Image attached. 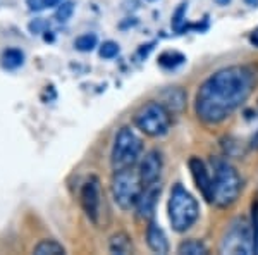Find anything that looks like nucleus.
<instances>
[{"label": "nucleus", "mask_w": 258, "mask_h": 255, "mask_svg": "<svg viewBox=\"0 0 258 255\" xmlns=\"http://www.w3.org/2000/svg\"><path fill=\"white\" fill-rule=\"evenodd\" d=\"M220 252L222 253H253L255 252V240H253V229L249 228L246 219H234L226 229L220 241Z\"/></svg>", "instance_id": "obj_7"}, {"label": "nucleus", "mask_w": 258, "mask_h": 255, "mask_svg": "<svg viewBox=\"0 0 258 255\" xmlns=\"http://www.w3.org/2000/svg\"><path fill=\"white\" fill-rule=\"evenodd\" d=\"M253 88L255 73L246 66H229L215 71L197 91V118L209 126L224 123L249 98Z\"/></svg>", "instance_id": "obj_1"}, {"label": "nucleus", "mask_w": 258, "mask_h": 255, "mask_svg": "<svg viewBox=\"0 0 258 255\" xmlns=\"http://www.w3.org/2000/svg\"><path fill=\"white\" fill-rule=\"evenodd\" d=\"M135 124L141 133L152 138H162L170 129V111L162 102H147L135 114Z\"/></svg>", "instance_id": "obj_5"}, {"label": "nucleus", "mask_w": 258, "mask_h": 255, "mask_svg": "<svg viewBox=\"0 0 258 255\" xmlns=\"http://www.w3.org/2000/svg\"><path fill=\"white\" fill-rule=\"evenodd\" d=\"M62 0H26L28 7L31 11H43L48 9V7H57L60 6Z\"/></svg>", "instance_id": "obj_19"}, {"label": "nucleus", "mask_w": 258, "mask_h": 255, "mask_svg": "<svg viewBox=\"0 0 258 255\" xmlns=\"http://www.w3.org/2000/svg\"><path fill=\"white\" fill-rule=\"evenodd\" d=\"M141 152H143V143L141 138L133 131L131 128H120L115 135L114 145H112L110 164L114 171L131 169L138 164Z\"/></svg>", "instance_id": "obj_4"}, {"label": "nucleus", "mask_w": 258, "mask_h": 255, "mask_svg": "<svg viewBox=\"0 0 258 255\" xmlns=\"http://www.w3.org/2000/svg\"><path fill=\"white\" fill-rule=\"evenodd\" d=\"M182 62H184V56H181V54H177V52H165V54H162L159 59V64L162 68H167V69L177 68Z\"/></svg>", "instance_id": "obj_18"}, {"label": "nucleus", "mask_w": 258, "mask_h": 255, "mask_svg": "<svg viewBox=\"0 0 258 255\" xmlns=\"http://www.w3.org/2000/svg\"><path fill=\"white\" fill-rule=\"evenodd\" d=\"M229 2H231V0H215V4H219V6H227Z\"/></svg>", "instance_id": "obj_24"}, {"label": "nucleus", "mask_w": 258, "mask_h": 255, "mask_svg": "<svg viewBox=\"0 0 258 255\" xmlns=\"http://www.w3.org/2000/svg\"><path fill=\"white\" fill-rule=\"evenodd\" d=\"M98 43V38L97 35H93V33H86V35H81L80 38H76L74 41V47L78 50H81V52H91L95 47H97Z\"/></svg>", "instance_id": "obj_17"}, {"label": "nucleus", "mask_w": 258, "mask_h": 255, "mask_svg": "<svg viewBox=\"0 0 258 255\" xmlns=\"http://www.w3.org/2000/svg\"><path fill=\"white\" fill-rule=\"evenodd\" d=\"M169 221L174 231L184 233L195 226L200 216V206L193 195L182 185H174L167 203Z\"/></svg>", "instance_id": "obj_2"}, {"label": "nucleus", "mask_w": 258, "mask_h": 255, "mask_svg": "<svg viewBox=\"0 0 258 255\" xmlns=\"http://www.w3.org/2000/svg\"><path fill=\"white\" fill-rule=\"evenodd\" d=\"M119 54V45L115 41H105V43L100 47V56L103 59H112Z\"/></svg>", "instance_id": "obj_20"}, {"label": "nucleus", "mask_w": 258, "mask_h": 255, "mask_svg": "<svg viewBox=\"0 0 258 255\" xmlns=\"http://www.w3.org/2000/svg\"><path fill=\"white\" fill-rule=\"evenodd\" d=\"M81 206L85 209L86 216L90 217V221H93L95 224H98L100 219V209H102V193H100L98 179L91 178L83 185L81 190Z\"/></svg>", "instance_id": "obj_9"}, {"label": "nucleus", "mask_w": 258, "mask_h": 255, "mask_svg": "<svg viewBox=\"0 0 258 255\" xmlns=\"http://www.w3.org/2000/svg\"><path fill=\"white\" fill-rule=\"evenodd\" d=\"M179 253H188V255H203L207 253V246L200 240H186L179 245Z\"/></svg>", "instance_id": "obj_14"}, {"label": "nucleus", "mask_w": 258, "mask_h": 255, "mask_svg": "<svg viewBox=\"0 0 258 255\" xmlns=\"http://www.w3.org/2000/svg\"><path fill=\"white\" fill-rule=\"evenodd\" d=\"M33 252L38 255H47V253H64V246L57 243L55 240H43L33 248Z\"/></svg>", "instance_id": "obj_15"}, {"label": "nucleus", "mask_w": 258, "mask_h": 255, "mask_svg": "<svg viewBox=\"0 0 258 255\" xmlns=\"http://www.w3.org/2000/svg\"><path fill=\"white\" fill-rule=\"evenodd\" d=\"M23 62H24V54L16 48L7 50L2 57V66L6 69H18L19 66H23Z\"/></svg>", "instance_id": "obj_13"}, {"label": "nucleus", "mask_w": 258, "mask_h": 255, "mask_svg": "<svg viewBox=\"0 0 258 255\" xmlns=\"http://www.w3.org/2000/svg\"><path fill=\"white\" fill-rule=\"evenodd\" d=\"M162 171H164V161H162V154L159 150H150V152L145 154L138 169L143 188L160 183Z\"/></svg>", "instance_id": "obj_8"}, {"label": "nucleus", "mask_w": 258, "mask_h": 255, "mask_svg": "<svg viewBox=\"0 0 258 255\" xmlns=\"http://www.w3.org/2000/svg\"><path fill=\"white\" fill-rule=\"evenodd\" d=\"M251 41H253V43H255V45H258V30H256L255 33H253V36H251Z\"/></svg>", "instance_id": "obj_23"}, {"label": "nucleus", "mask_w": 258, "mask_h": 255, "mask_svg": "<svg viewBox=\"0 0 258 255\" xmlns=\"http://www.w3.org/2000/svg\"><path fill=\"white\" fill-rule=\"evenodd\" d=\"M160 190H162L160 183L143 188L138 202H136V214H138L140 219H145V221H152L153 219L157 198H159V195H160Z\"/></svg>", "instance_id": "obj_11"}, {"label": "nucleus", "mask_w": 258, "mask_h": 255, "mask_svg": "<svg viewBox=\"0 0 258 255\" xmlns=\"http://www.w3.org/2000/svg\"><path fill=\"white\" fill-rule=\"evenodd\" d=\"M71 14H73V4L66 2V4H62V6L59 7V11H57V19L68 21Z\"/></svg>", "instance_id": "obj_21"}, {"label": "nucleus", "mask_w": 258, "mask_h": 255, "mask_svg": "<svg viewBox=\"0 0 258 255\" xmlns=\"http://www.w3.org/2000/svg\"><path fill=\"white\" fill-rule=\"evenodd\" d=\"M188 166H189L191 176H193V181L200 190V193L203 195V198L212 202V200H214V178H212L209 167L205 166V162L200 157H191Z\"/></svg>", "instance_id": "obj_10"}, {"label": "nucleus", "mask_w": 258, "mask_h": 255, "mask_svg": "<svg viewBox=\"0 0 258 255\" xmlns=\"http://www.w3.org/2000/svg\"><path fill=\"white\" fill-rule=\"evenodd\" d=\"M131 240L126 235H115L110 240V252L114 253H127L131 252Z\"/></svg>", "instance_id": "obj_16"}, {"label": "nucleus", "mask_w": 258, "mask_h": 255, "mask_svg": "<svg viewBox=\"0 0 258 255\" xmlns=\"http://www.w3.org/2000/svg\"><path fill=\"white\" fill-rule=\"evenodd\" d=\"M244 2H246L248 6H251V7H256L258 6V0H244Z\"/></svg>", "instance_id": "obj_22"}, {"label": "nucleus", "mask_w": 258, "mask_h": 255, "mask_svg": "<svg viewBox=\"0 0 258 255\" xmlns=\"http://www.w3.org/2000/svg\"><path fill=\"white\" fill-rule=\"evenodd\" d=\"M147 243L150 250L155 253H167L169 252V240L165 231L162 229L160 224H157L155 221H150L147 226Z\"/></svg>", "instance_id": "obj_12"}, {"label": "nucleus", "mask_w": 258, "mask_h": 255, "mask_svg": "<svg viewBox=\"0 0 258 255\" xmlns=\"http://www.w3.org/2000/svg\"><path fill=\"white\" fill-rule=\"evenodd\" d=\"M214 200L217 207H231L238 202L239 193L243 190V181L234 166L227 161L217 159L214 162Z\"/></svg>", "instance_id": "obj_3"}, {"label": "nucleus", "mask_w": 258, "mask_h": 255, "mask_svg": "<svg viewBox=\"0 0 258 255\" xmlns=\"http://www.w3.org/2000/svg\"><path fill=\"white\" fill-rule=\"evenodd\" d=\"M141 191H143V183L138 174V171L122 169L114 171V178H112V195H114L115 203L122 209V211H129V209L136 207Z\"/></svg>", "instance_id": "obj_6"}]
</instances>
